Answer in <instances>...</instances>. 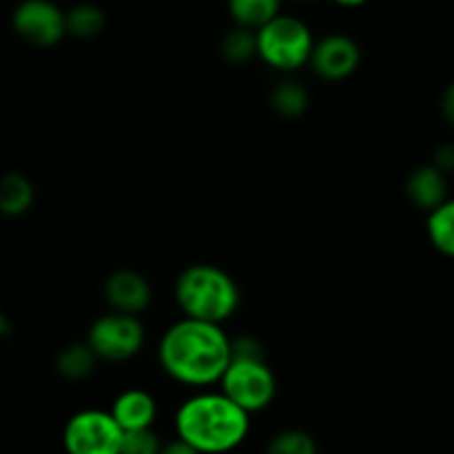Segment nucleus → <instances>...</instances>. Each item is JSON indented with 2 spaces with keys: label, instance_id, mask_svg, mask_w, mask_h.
I'll return each instance as SVG.
<instances>
[{
  "label": "nucleus",
  "instance_id": "423d86ee",
  "mask_svg": "<svg viewBox=\"0 0 454 454\" xmlns=\"http://www.w3.org/2000/svg\"><path fill=\"white\" fill-rule=\"evenodd\" d=\"M123 427L112 412L87 408L74 414L63 430V445L67 454H121Z\"/></svg>",
  "mask_w": 454,
  "mask_h": 454
},
{
  "label": "nucleus",
  "instance_id": "9d476101",
  "mask_svg": "<svg viewBox=\"0 0 454 454\" xmlns=\"http://www.w3.org/2000/svg\"><path fill=\"white\" fill-rule=\"evenodd\" d=\"M105 299L114 312L138 317L152 301L150 281L134 270H116L105 281Z\"/></svg>",
  "mask_w": 454,
  "mask_h": 454
},
{
  "label": "nucleus",
  "instance_id": "7ed1b4c3",
  "mask_svg": "<svg viewBox=\"0 0 454 454\" xmlns=\"http://www.w3.org/2000/svg\"><path fill=\"white\" fill-rule=\"evenodd\" d=\"M174 299L187 318L223 325L241 305V290L225 270L212 263H194L178 274Z\"/></svg>",
  "mask_w": 454,
  "mask_h": 454
},
{
  "label": "nucleus",
  "instance_id": "412c9836",
  "mask_svg": "<svg viewBox=\"0 0 454 454\" xmlns=\"http://www.w3.org/2000/svg\"><path fill=\"white\" fill-rule=\"evenodd\" d=\"M159 434L152 427L147 430H132L125 432L123 445H121V454H160Z\"/></svg>",
  "mask_w": 454,
  "mask_h": 454
},
{
  "label": "nucleus",
  "instance_id": "a211bd4d",
  "mask_svg": "<svg viewBox=\"0 0 454 454\" xmlns=\"http://www.w3.org/2000/svg\"><path fill=\"white\" fill-rule=\"evenodd\" d=\"M67 19V34L74 38H81V41H90L96 38L105 29V12L98 5H91V3H81V5H74L72 10L65 14Z\"/></svg>",
  "mask_w": 454,
  "mask_h": 454
},
{
  "label": "nucleus",
  "instance_id": "a878e982",
  "mask_svg": "<svg viewBox=\"0 0 454 454\" xmlns=\"http://www.w3.org/2000/svg\"><path fill=\"white\" fill-rule=\"evenodd\" d=\"M12 334V323L5 314L0 312V339H5V336Z\"/></svg>",
  "mask_w": 454,
  "mask_h": 454
},
{
  "label": "nucleus",
  "instance_id": "5701e85b",
  "mask_svg": "<svg viewBox=\"0 0 454 454\" xmlns=\"http://www.w3.org/2000/svg\"><path fill=\"white\" fill-rule=\"evenodd\" d=\"M434 168H439L441 172L454 169V147L452 145H443V147H439V150H436Z\"/></svg>",
  "mask_w": 454,
  "mask_h": 454
},
{
  "label": "nucleus",
  "instance_id": "aec40b11",
  "mask_svg": "<svg viewBox=\"0 0 454 454\" xmlns=\"http://www.w3.org/2000/svg\"><path fill=\"white\" fill-rule=\"evenodd\" d=\"M265 454H318V445L309 432L290 427L270 439Z\"/></svg>",
  "mask_w": 454,
  "mask_h": 454
},
{
  "label": "nucleus",
  "instance_id": "ddd939ff",
  "mask_svg": "<svg viewBox=\"0 0 454 454\" xmlns=\"http://www.w3.org/2000/svg\"><path fill=\"white\" fill-rule=\"evenodd\" d=\"M227 10L239 27L256 32L281 14V0H227Z\"/></svg>",
  "mask_w": 454,
  "mask_h": 454
},
{
  "label": "nucleus",
  "instance_id": "6e6552de",
  "mask_svg": "<svg viewBox=\"0 0 454 454\" xmlns=\"http://www.w3.org/2000/svg\"><path fill=\"white\" fill-rule=\"evenodd\" d=\"M14 32L36 47H54L67 36V19L51 0H23L14 12Z\"/></svg>",
  "mask_w": 454,
  "mask_h": 454
},
{
  "label": "nucleus",
  "instance_id": "f257e3e1",
  "mask_svg": "<svg viewBox=\"0 0 454 454\" xmlns=\"http://www.w3.org/2000/svg\"><path fill=\"white\" fill-rule=\"evenodd\" d=\"M159 361L163 372L181 386L207 387L221 381L232 361V339L223 325L185 317L165 330Z\"/></svg>",
  "mask_w": 454,
  "mask_h": 454
},
{
  "label": "nucleus",
  "instance_id": "bb28decb",
  "mask_svg": "<svg viewBox=\"0 0 454 454\" xmlns=\"http://www.w3.org/2000/svg\"><path fill=\"white\" fill-rule=\"evenodd\" d=\"M336 5L346 7V10H356V7H364L368 0H334Z\"/></svg>",
  "mask_w": 454,
  "mask_h": 454
},
{
  "label": "nucleus",
  "instance_id": "4be33fe9",
  "mask_svg": "<svg viewBox=\"0 0 454 454\" xmlns=\"http://www.w3.org/2000/svg\"><path fill=\"white\" fill-rule=\"evenodd\" d=\"M232 359H239V361L265 359L261 340L254 339V336H239V339H232Z\"/></svg>",
  "mask_w": 454,
  "mask_h": 454
},
{
  "label": "nucleus",
  "instance_id": "dca6fc26",
  "mask_svg": "<svg viewBox=\"0 0 454 454\" xmlns=\"http://www.w3.org/2000/svg\"><path fill=\"white\" fill-rule=\"evenodd\" d=\"M270 103H272L274 112L283 116V119H301L308 112L309 96L301 82L286 78V81H278L274 85Z\"/></svg>",
  "mask_w": 454,
  "mask_h": 454
},
{
  "label": "nucleus",
  "instance_id": "b1692460",
  "mask_svg": "<svg viewBox=\"0 0 454 454\" xmlns=\"http://www.w3.org/2000/svg\"><path fill=\"white\" fill-rule=\"evenodd\" d=\"M441 109H443V116L450 125L454 128V82L445 87L443 98H441Z\"/></svg>",
  "mask_w": 454,
  "mask_h": 454
},
{
  "label": "nucleus",
  "instance_id": "4468645a",
  "mask_svg": "<svg viewBox=\"0 0 454 454\" xmlns=\"http://www.w3.org/2000/svg\"><path fill=\"white\" fill-rule=\"evenodd\" d=\"M34 205V185L23 174H5L0 178V214L23 216Z\"/></svg>",
  "mask_w": 454,
  "mask_h": 454
},
{
  "label": "nucleus",
  "instance_id": "393cba45",
  "mask_svg": "<svg viewBox=\"0 0 454 454\" xmlns=\"http://www.w3.org/2000/svg\"><path fill=\"white\" fill-rule=\"evenodd\" d=\"M160 454H199L194 448H192L190 443H185L183 439H174V441H168V443H163V448H160Z\"/></svg>",
  "mask_w": 454,
  "mask_h": 454
},
{
  "label": "nucleus",
  "instance_id": "1a4fd4ad",
  "mask_svg": "<svg viewBox=\"0 0 454 454\" xmlns=\"http://www.w3.org/2000/svg\"><path fill=\"white\" fill-rule=\"evenodd\" d=\"M361 63V50L356 41H352L346 34H330L314 43L312 56H309V67L323 81H346L348 76L356 72Z\"/></svg>",
  "mask_w": 454,
  "mask_h": 454
},
{
  "label": "nucleus",
  "instance_id": "2eb2a0df",
  "mask_svg": "<svg viewBox=\"0 0 454 454\" xmlns=\"http://www.w3.org/2000/svg\"><path fill=\"white\" fill-rule=\"evenodd\" d=\"M98 356L94 355L87 343H72V346L63 348L56 356V370L67 381H82L94 372Z\"/></svg>",
  "mask_w": 454,
  "mask_h": 454
},
{
  "label": "nucleus",
  "instance_id": "9b49d317",
  "mask_svg": "<svg viewBox=\"0 0 454 454\" xmlns=\"http://www.w3.org/2000/svg\"><path fill=\"white\" fill-rule=\"evenodd\" d=\"M112 417L116 419L123 432L132 430H147L154 426L156 417H159V403L154 396L141 387H129V390L121 392L112 403Z\"/></svg>",
  "mask_w": 454,
  "mask_h": 454
},
{
  "label": "nucleus",
  "instance_id": "20e7f679",
  "mask_svg": "<svg viewBox=\"0 0 454 454\" xmlns=\"http://www.w3.org/2000/svg\"><path fill=\"white\" fill-rule=\"evenodd\" d=\"M314 36L308 25L294 16L278 14L261 29H256V56L277 72L292 74L309 65Z\"/></svg>",
  "mask_w": 454,
  "mask_h": 454
},
{
  "label": "nucleus",
  "instance_id": "39448f33",
  "mask_svg": "<svg viewBox=\"0 0 454 454\" xmlns=\"http://www.w3.org/2000/svg\"><path fill=\"white\" fill-rule=\"evenodd\" d=\"M221 392L247 414L261 412L277 396V377L272 368L261 361L232 359L221 377Z\"/></svg>",
  "mask_w": 454,
  "mask_h": 454
},
{
  "label": "nucleus",
  "instance_id": "f3484780",
  "mask_svg": "<svg viewBox=\"0 0 454 454\" xmlns=\"http://www.w3.org/2000/svg\"><path fill=\"white\" fill-rule=\"evenodd\" d=\"M427 237L432 246L454 259V200H445L427 216Z\"/></svg>",
  "mask_w": 454,
  "mask_h": 454
},
{
  "label": "nucleus",
  "instance_id": "6ab92c4d",
  "mask_svg": "<svg viewBox=\"0 0 454 454\" xmlns=\"http://www.w3.org/2000/svg\"><path fill=\"white\" fill-rule=\"evenodd\" d=\"M221 56L232 65H243L256 56V32L246 27H234L223 36Z\"/></svg>",
  "mask_w": 454,
  "mask_h": 454
},
{
  "label": "nucleus",
  "instance_id": "f03ea898",
  "mask_svg": "<svg viewBox=\"0 0 454 454\" xmlns=\"http://www.w3.org/2000/svg\"><path fill=\"white\" fill-rule=\"evenodd\" d=\"M176 436L199 454H225L250 434V414L223 392H199L181 403L174 417Z\"/></svg>",
  "mask_w": 454,
  "mask_h": 454
},
{
  "label": "nucleus",
  "instance_id": "0eeeda50",
  "mask_svg": "<svg viewBox=\"0 0 454 454\" xmlns=\"http://www.w3.org/2000/svg\"><path fill=\"white\" fill-rule=\"evenodd\" d=\"M145 343V327L134 314L109 312L96 318L87 334V346L103 361L134 359Z\"/></svg>",
  "mask_w": 454,
  "mask_h": 454
},
{
  "label": "nucleus",
  "instance_id": "f8f14e48",
  "mask_svg": "<svg viewBox=\"0 0 454 454\" xmlns=\"http://www.w3.org/2000/svg\"><path fill=\"white\" fill-rule=\"evenodd\" d=\"M405 194L417 205L419 209H432L445 203V194H448V183H445V174L434 165H423L417 168L405 181Z\"/></svg>",
  "mask_w": 454,
  "mask_h": 454
},
{
  "label": "nucleus",
  "instance_id": "cd10ccee",
  "mask_svg": "<svg viewBox=\"0 0 454 454\" xmlns=\"http://www.w3.org/2000/svg\"><path fill=\"white\" fill-rule=\"evenodd\" d=\"M301 3H312V0H301Z\"/></svg>",
  "mask_w": 454,
  "mask_h": 454
}]
</instances>
